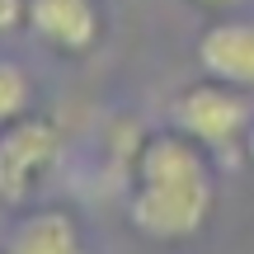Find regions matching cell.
<instances>
[{
	"label": "cell",
	"mask_w": 254,
	"mask_h": 254,
	"mask_svg": "<svg viewBox=\"0 0 254 254\" xmlns=\"http://www.w3.org/2000/svg\"><path fill=\"white\" fill-rule=\"evenodd\" d=\"M132 189H127V221L132 231H141L146 240H189L207 226L212 217V184L207 155L198 141H189L184 132H151L141 136V146L132 151Z\"/></svg>",
	"instance_id": "1"
},
{
	"label": "cell",
	"mask_w": 254,
	"mask_h": 254,
	"mask_svg": "<svg viewBox=\"0 0 254 254\" xmlns=\"http://www.w3.org/2000/svg\"><path fill=\"white\" fill-rule=\"evenodd\" d=\"M57 165H62V132L52 118L24 113L14 123H0V207H38Z\"/></svg>",
	"instance_id": "2"
},
{
	"label": "cell",
	"mask_w": 254,
	"mask_h": 254,
	"mask_svg": "<svg viewBox=\"0 0 254 254\" xmlns=\"http://www.w3.org/2000/svg\"><path fill=\"white\" fill-rule=\"evenodd\" d=\"M170 123H174V132H184L189 141H198L207 151V146L240 141L250 132L254 113H250L245 90H231L221 80H202V85H189L170 104Z\"/></svg>",
	"instance_id": "3"
},
{
	"label": "cell",
	"mask_w": 254,
	"mask_h": 254,
	"mask_svg": "<svg viewBox=\"0 0 254 254\" xmlns=\"http://www.w3.org/2000/svg\"><path fill=\"white\" fill-rule=\"evenodd\" d=\"M24 28L62 57H85L104 38L99 0H24Z\"/></svg>",
	"instance_id": "4"
},
{
	"label": "cell",
	"mask_w": 254,
	"mask_h": 254,
	"mask_svg": "<svg viewBox=\"0 0 254 254\" xmlns=\"http://www.w3.org/2000/svg\"><path fill=\"white\" fill-rule=\"evenodd\" d=\"M0 254H90V245H85L80 221L66 207L38 202V207L14 212L5 240H0Z\"/></svg>",
	"instance_id": "5"
},
{
	"label": "cell",
	"mask_w": 254,
	"mask_h": 254,
	"mask_svg": "<svg viewBox=\"0 0 254 254\" xmlns=\"http://www.w3.org/2000/svg\"><path fill=\"white\" fill-rule=\"evenodd\" d=\"M198 66L207 80H221L231 90H254V19H221L202 28Z\"/></svg>",
	"instance_id": "6"
},
{
	"label": "cell",
	"mask_w": 254,
	"mask_h": 254,
	"mask_svg": "<svg viewBox=\"0 0 254 254\" xmlns=\"http://www.w3.org/2000/svg\"><path fill=\"white\" fill-rule=\"evenodd\" d=\"M24 113H33V75L0 57V123H14Z\"/></svg>",
	"instance_id": "7"
},
{
	"label": "cell",
	"mask_w": 254,
	"mask_h": 254,
	"mask_svg": "<svg viewBox=\"0 0 254 254\" xmlns=\"http://www.w3.org/2000/svg\"><path fill=\"white\" fill-rule=\"evenodd\" d=\"M24 28V0H0V33Z\"/></svg>",
	"instance_id": "8"
},
{
	"label": "cell",
	"mask_w": 254,
	"mask_h": 254,
	"mask_svg": "<svg viewBox=\"0 0 254 254\" xmlns=\"http://www.w3.org/2000/svg\"><path fill=\"white\" fill-rule=\"evenodd\" d=\"M193 5H212V9H226V5H236V0H193Z\"/></svg>",
	"instance_id": "9"
},
{
	"label": "cell",
	"mask_w": 254,
	"mask_h": 254,
	"mask_svg": "<svg viewBox=\"0 0 254 254\" xmlns=\"http://www.w3.org/2000/svg\"><path fill=\"white\" fill-rule=\"evenodd\" d=\"M245 151H250V160H254V123H250V132H245Z\"/></svg>",
	"instance_id": "10"
}]
</instances>
